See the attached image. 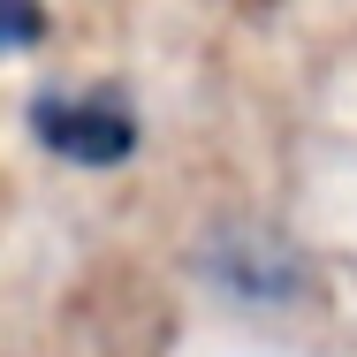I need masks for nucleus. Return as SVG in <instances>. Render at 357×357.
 <instances>
[{
  "label": "nucleus",
  "mask_w": 357,
  "mask_h": 357,
  "mask_svg": "<svg viewBox=\"0 0 357 357\" xmlns=\"http://www.w3.org/2000/svg\"><path fill=\"white\" fill-rule=\"evenodd\" d=\"M38 31H46L38 0H0V61H8V54H31Z\"/></svg>",
  "instance_id": "2"
},
{
  "label": "nucleus",
  "mask_w": 357,
  "mask_h": 357,
  "mask_svg": "<svg viewBox=\"0 0 357 357\" xmlns=\"http://www.w3.org/2000/svg\"><path fill=\"white\" fill-rule=\"evenodd\" d=\"M31 130H38L46 152H61V160H76V167H114V160L137 152V122H130V107H114V99H99V91L38 99V107H31Z\"/></svg>",
  "instance_id": "1"
}]
</instances>
